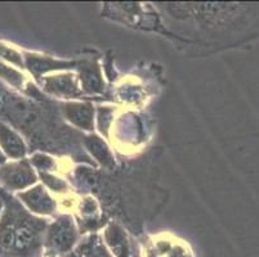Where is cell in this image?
<instances>
[{
  "instance_id": "cell-9",
  "label": "cell",
  "mask_w": 259,
  "mask_h": 257,
  "mask_svg": "<svg viewBox=\"0 0 259 257\" xmlns=\"http://www.w3.org/2000/svg\"><path fill=\"white\" fill-rule=\"evenodd\" d=\"M89 140H87V144L91 148L92 153H93L98 160H100L102 164L107 165L111 162V156H110V152H108L107 147L103 144L102 141L98 138H88Z\"/></svg>"
},
{
  "instance_id": "cell-13",
  "label": "cell",
  "mask_w": 259,
  "mask_h": 257,
  "mask_svg": "<svg viewBox=\"0 0 259 257\" xmlns=\"http://www.w3.org/2000/svg\"><path fill=\"white\" fill-rule=\"evenodd\" d=\"M2 207H3V202L0 201V211H2Z\"/></svg>"
},
{
  "instance_id": "cell-11",
  "label": "cell",
  "mask_w": 259,
  "mask_h": 257,
  "mask_svg": "<svg viewBox=\"0 0 259 257\" xmlns=\"http://www.w3.org/2000/svg\"><path fill=\"white\" fill-rule=\"evenodd\" d=\"M0 60H6L7 62L12 65L21 66L22 67V58L17 50L8 45H4L3 42H0Z\"/></svg>"
},
{
  "instance_id": "cell-7",
  "label": "cell",
  "mask_w": 259,
  "mask_h": 257,
  "mask_svg": "<svg viewBox=\"0 0 259 257\" xmlns=\"http://www.w3.org/2000/svg\"><path fill=\"white\" fill-rule=\"evenodd\" d=\"M67 117L80 127H84L87 130H91L93 124V112L91 107L87 105H70L66 108Z\"/></svg>"
},
{
  "instance_id": "cell-1",
  "label": "cell",
  "mask_w": 259,
  "mask_h": 257,
  "mask_svg": "<svg viewBox=\"0 0 259 257\" xmlns=\"http://www.w3.org/2000/svg\"><path fill=\"white\" fill-rule=\"evenodd\" d=\"M37 229L32 221L9 206L0 218V257H34L39 247Z\"/></svg>"
},
{
  "instance_id": "cell-2",
  "label": "cell",
  "mask_w": 259,
  "mask_h": 257,
  "mask_svg": "<svg viewBox=\"0 0 259 257\" xmlns=\"http://www.w3.org/2000/svg\"><path fill=\"white\" fill-rule=\"evenodd\" d=\"M34 171L26 161H13L0 166V184L8 190H23L35 183Z\"/></svg>"
},
{
  "instance_id": "cell-4",
  "label": "cell",
  "mask_w": 259,
  "mask_h": 257,
  "mask_svg": "<svg viewBox=\"0 0 259 257\" xmlns=\"http://www.w3.org/2000/svg\"><path fill=\"white\" fill-rule=\"evenodd\" d=\"M0 149L9 159L20 160L26 153L23 139L12 127L0 121Z\"/></svg>"
},
{
  "instance_id": "cell-12",
  "label": "cell",
  "mask_w": 259,
  "mask_h": 257,
  "mask_svg": "<svg viewBox=\"0 0 259 257\" xmlns=\"http://www.w3.org/2000/svg\"><path fill=\"white\" fill-rule=\"evenodd\" d=\"M32 164L37 167L39 170L41 169H47V167L52 166V161L49 159H47L46 156H41V155H35L32 157Z\"/></svg>"
},
{
  "instance_id": "cell-5",
  "label": "cell",
  "mask_w": 259,
  "mask_h": 257,
  "mask_svg": "<svg viewBox=\"0 0 259 257\" xmlns=\"http://www.w3.org/2000/svg\"><path fill=\"white\" fill-rule=\"evenodd\" d=\"M18 197L31 211L37 212V214H49L54 209L53 199L49 198L46 190L40 185L32 188V189L26 190V192L20 193Z\"/></svg>"
},
{
  "instance_id": "cell-3",
  "label": "cell",
  "mask_w": 259,
  "mask_h": 257,
  "mask_svg": "<svg viewBox=\"0 0 259 257\" xmlns=\"http://www.w3.org/2000/svg\"><path fill=\"white\" fill-rule=\"evenodd\" d=\"M76 240L74 223L69 218L57 221L52 225L48 234V244L56 252H67Z\"/></svg>"
},
{
  "instance_id": "cell-8",
  "label": "cell",
  "mask_w": 259,
  "mask_h": 257,
  "mask_svg": "<svg viewBox=\"0 0 259 257\" xmlns=\"http://www.w3.org/2000/svg\"><path fill=\"white\" fill-rule=\"evenodd\" d=\"M77 256L79 257H112L110 252L106 249L101 239L96 235H92L77 247Z\"/></svg>"
},
{
  "instance_id": "cell-6",
  "label": "cell",
  "mask_w": 259,
  "mask_h": 257,
  "mask_svg": "<svg viewBox=\"0 0 259 257\" xmlns=\"http://www.w3.org/2000/svg\"><path fill=\"white\" fill-rule=\"evenodd\" d=\"M106 242L115 257H131L128 239L125 233L116 225H111L106 230Z\"/></svg>"
},
{
  "instance_id": "cell-10",
  "label": "cell",
  "mask_w": 259,
  "mask_h": 257,
  "mask_svg": "<svg viewBox=\"0 0 259 257\" xmlns=\"http://www.w3.org/2000/svg\"><path fill=\"white\" fill-rule=\"evenodd\" d=\"M0 77L3 80H6L7 82H9L13 86H22V81H23V76L22 74H20L17 70H15L13 67H9L8 65L3 62V61L0 60Z\"/></svg>"
}]
</instances>
